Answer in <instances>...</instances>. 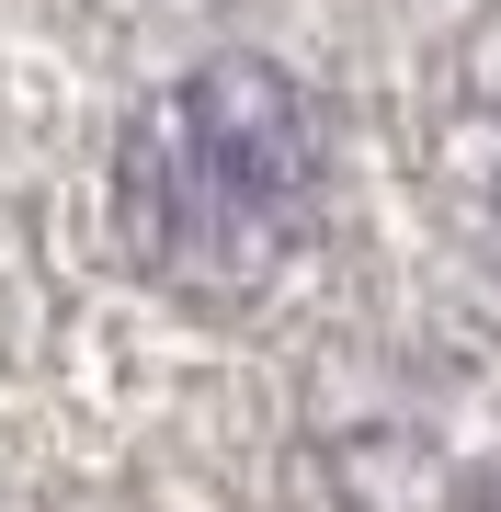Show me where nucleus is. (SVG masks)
<instances>
[{"instance_id":"obj_1","label":"nucleus","mask_w":501,"mask_h":512,"mask_svg":"<svg viewBox=\"0 0 501 512\" xmlns=\"http://www.w3.org/2000/svg\"><path fill=\"white\" fill-rule=\"evenodd\" d=\"M319 171H331V148H319V103L297 80L262 57H205L126 126L114 217L171 296L240 308L251 285H274L297 262L319 217Z\"/></svg>"}]
</instances>
